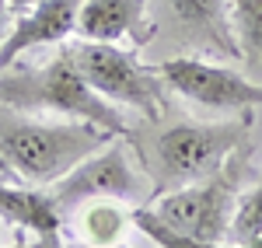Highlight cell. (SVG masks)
<instances>
[{
    "label": "cell",
    "mask_w": 262,
    "mask_h": 248,
    "mask_svg": "<svg viewBox=\"0 0 262 248\" xmlns=\"http://www.w3.org/2000/svg\"><path fill=\"white\" fill-rule=\"evenodd\" d=\"M108 140L119 137L88 119L39 123L18 108L0 105V157L7 171L21 175L28 186H56L67 171H74Z\"/></svg>",
    "instance_id": "obj_1"
},
{
    "label": "cell",
    "mask_w": 262,
    "mask_h": 248,
    "mask_svg": "<svg viewBox=\"0 0 262 248\" xmlns=\"http://www.w3.org/2000/svg\"><path fill=\"white\" fill-rule=\"evenodd\" d=\"M0 105L18 112H56L70 119H88L122 140L133 137L122 112L112 102H105L74 63L70 46H63L53 60L28 70H0Z\"/></svg>",
    "instance_id": "obj_2"
},
{
    "label": "cell",
    "mask_w": 262,
    "mask_h": 248,
    "mask_svg": "<svg viewBox=\"0 0 262 248\" xmlns=\"http://www.w3.org/2000/svg\"><path fill=\"white\" fill-rule=\"evenodd\" d=\"M248 129L252 112L224 123H175L161 129L147 147V161L154 165V192L192 186L217 175L245 144Z\"/></svg>",
    "instance_id": "obj_3"
},
{
    "label": "cell",
    "mask_w": 262,
    "mask_h": 248,
    "mask_svg": "<svg viewBox=\"0 0 262 248\" xmlns=\"http://www.w3.org/2000/svg\"><path fill=\"white\" fill-rule=\"evenodd\" d=\"M70 53H74V63L84 74V81L105 102H112L116 108H133L147 119H158L164 112L168 84L158 77L154 66H143L133 53L119 49L116 42H88V39L74 42Z\"/></svg>",
    "instance_id": "obj_4"
},
{
    "label": "cell",
    "mask_w": 262,
    "mask_h": 248,
    "mask_svg": "<svg viewBox=\"0 0 262 248\" xmlns=\"http://www.w3.org/2000/svg\"><path fill=\"white\" fill-rule=\"evenodd\" d=\"M238 161L231 168V161L192 186L168 189L161 199L154 203V213L164 224H171L182 234H192L203 241H227L231 234V217H234V199H238Z\"/></svg>",
    "instance_id": "obj_5"
},
{
    "label": "cell",
    "mask_w": 262,
    "mask_h": 248,
    "mask_svg": "<svg viewBox=\"0 0 262 248\" xmlns=\"http://www.w3.org/2000/svg\"><path fill=\"white\" fill-rule=\"evenodd\" d=\"M150 182L143 178V171L133 165L129 150L119 144H108L95 150L91 157H84L74 171H67L60 182L53 186V199L63 213H70L81 203H95V199H119V203H140L150 199Z\"/></svg>",
    "instance_id": "obj_6"
},
{
    "label": "cell",
    "mask_w": 262,
    "mask_h": 248,
    "mask_svg": "<svg viewBox=\"0 0 262 248\" xmlns=\"http://www.w3.org/2000/svg\"><path fill=\"white\" fill-rule=\"evenodd\" d=\"M154 70L168 84V91H175L210 112H238L242 116V112L262 108V84L242 77L231 66L192 60V56H175V60H161Z\"/></svg>",
    "instance_id": "obj_7"
},
{
    "label": "cell",
    "mask_w": 262,
    "mask_h": 248,
    "mask_svg": "<svg viewBox=\"0 0 262 248\" xmlns=\"http://www.w3.org/2000/svg\"><path fill=\"white\" fill-rule=\"evenodd\" d=\"M84 0H39L35 7L21 11L14 28L0 42V70H7L21 53L39 49V46H56L77 35V18H81Z\"/></svg>",
    "instance_id": "obj_8"
},
{
    "label": "cell",
    "mask_w": 262,
    "mask_h": 248,
    "mask_svg": "<svg viewBox=\"0 0 262 248\" xmlns=\"http://www.w3.org/2000/svg\"><path fill=\"white\" fill-rule=\"evenodd\" d=\"M158 25L147 14V0H84L77 35L88 42H119L129 39L137 49L154 42Z\"/></svg>",
    "instance_id": "obj_9"
},
{
    "label": "cell",
    "mask_w": 262,
    "mask_h": 248,
    "mask_svg": "<svg viewBox=\"0 0 262 248\" xmlns=\"http://www.w3.org/2000/svg\"><path fill=\"white\" fill-rule=\"evenodd\" d=\"M0 220L32 231L46 248H63V210L56 207L53 192H39V186L18 189L0 182Z\"/></svg>",
    "instance_id": "obj_10"
},
{
    "label": "cell",
    "mask_w": 262,
    "mask_h": 248,
    "mask_svg": "<svg viewBox=\"0 0 262 248\" xmlns=\"http://www.w3.org/2000/svg\"><path fill=\"white\" fill-rule=\"evenodd\" d=\"M164 4L192 42L210 46L221 56H242L231 21V0H164Z\"/></svg>",
    "instance_id": "obj_11"
},
{
    "label": "cell",
    "mask_w": 262,
    "mask_h": 248,
    "mask_svg": "<svg viewBox=\"0 0 262 248\" xmlns=\"http://www.w3.org/2000/svg\"><path fill=\"white\" fill-rule=\"evenodd\" d=\"M126 224H133L129 210L119 207V203H105V199H95V203L81 213L84 238H88V245H98V248L122 245Z\"/></svg>",
    "instance_id": "obj_12"
},
{
    "label": "cell",
    "mask_w": 262,
    "mask_h": 248,
    "mask_svg": "<svg viewBox=\"0 0 262 248\" xmlns=\"http://www.w3.org/2000/svg\"><path fill=\"white\" fill-rule=\"evenodd\" d=\"M231 21L242 60L255 77H262V0H231Z\"/></svg>",
    "instance_id": "obj_13"
},
{
    "label": "cell",
    "mask_w": 262,
    "mask_h": 248,
    "mask_svg": "<svg viewBox=\"0 0 262 248\" xmlns=\"http://www.w3.org/2000/svg\"><path fill=\"white\" fill-rule=\"evenodd\" d=\"M129 217H133V228L143 231L158 248H238L231 241H203V238H192V234H182L171 224H164L154 213V207H133Z\"/></svg>",
    "instance_id": "obj_14"
},
{
    "label": "cell",
    "mask_w": 262,
    "mask_h": 248,
    "mask_svg": "<svg viewBox=\"0 0 262 248\" xmlns=\"http://www.w3.org/2000/svg\"><path fill=\"white\" fill-rule=\"evenodd\" d=\"M7 14H11V4L0 0V42H4V35H7Z\"/></svg>",
    "instance_id": "obj_15"
},
{
    "label": "cell",
    "mask_w": 262,
    "mask_h": 248,
    "mask_svg": "<svg viewBox=\"0 0 262 248\" xmlns=\"http://www.w3.org/2000/svg\"><path fill=\"white\" fill-rule=\"evenodd\" d=\"M11 4V14H21V11H28V7H35L39 0H7Z\"/></svg>",
    "instance_id": "obj_16"
},
{
    "label": "cell",
    "mask_w": 262,
    "mask_h": 248,
    "mask_svg": "<svg viewBox=\"0 0 262 248\" xmlns=\"http://www.w3.org/2000/svg\"><path fill=\"white\" fill-rule=\"evenodd\" d=\"M7 248H46L42 241H14V245H7Z\"/></svg>",
    "instance_id": "obj_17"
},
{
    "label": "cell",
    "mask_w": 262,
    "mask_h": 248,
    "mask_svg": "<svg viewBox=\"0 0 262 248\" xmlns=\"http://www.w3.org/2000/svg\"><path fill=\"white\" fill-rule=\"evenodd\" d=\"M63 248H98V245H63ZM112 248H129V245H112Z\"/></svg>",
    "instance_id": "obj_18"
},
{
    "label": "cell",
    "mask_w": 262,
    "mask_h": 248,
    "mask_svg": "<svg viewBox=\"0 0 262 248\" xmlns=\"http://www.w3.org/2000/svg\"><path fill=\"white\" fill-rule=\"evenodd\" d=\"M0 171H7V165H4V157H0Z\"/></svg>",
    "instance_id": "obj_19"
}]
</instances>
